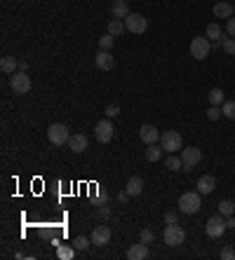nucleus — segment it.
I'll return each mask as SVG.
<instances>
[{"label": "nucleus", "instance_id": "nucleus-1", "mask_svg": "<svg viewBox=\"0 0 235 260\" xmlns=\"http://www.w3.org/2000/svg\"><path fill=\"white\" fill-rule=\"evenodd\" d=\"M181 162H183L181 169L186 171V173H191V171L196 169L197 162H202V150H200V148H196V145L183 148V150H181Z\"/></svg>", "mask_w": 235, "mask_h": 260}, {"label": "nucleus", "instance_id": "nucleus-2", "mask_svg": "<svg viewBox=\"0 0 235 260\" xmlns=\"http://www.w3.org/2000/svg\"><path fill=\"white\" fill-rule=\"evenodd\" d=\"M47 139H50V143L52 145H66L68 143V139H71V131H68L66 124L54 122V124H50V129H47Z\"/></svg>", "mask_w": 235, "mask_h": 260}, {"label": "nucleus", "instance_id": "nucleus-3", "mask_svg": "<svg viewBox=\"0 0 235 260\" xmlns=\"http://www.w3.org/2000/svg\"><path fill=\"white\" fill-rule=\"evenodd\" d=\"M179 211L181 213H188V216H193L200 211V192H183L179 197Z\"/></svg>", "mask_w": 235, "mask_h": 260}, {"label": "nucleus", "instance_id": "nucleus-4", "mask_svg": "<svg viewBox=\"0 0 235 260\" xmlns=\"http://www.w3.org/2000/svg\"><path fill=\"white\" fill-rule=\"evenodd\" d=\"M209 52H212V42H209V38L205 35H197V38L191 40V56L193 59H197V61H202V59H207Z\"/></svg>", "mask_w": 235, "mask_h": 260}, {"label": "nucleus", "instance_id": "nucleus-5", "mask_svg": "<svg viewBox=\"0 0 235 260\" xmlns=\"http://www.w3.org/2000/svg\"><path fill=\"white\" fill-rule=\"evenodd\" d=\"M160 145L165 153H179L183 150V141H181V134L179 131H165L160 136Z\"/></svg>", "mask_w": 235, "mask_h": 260}, {"label": "nucleus", "instance_id": "nucleus-6", "mask_svg": "<svg viewBox=\"0 0 235 260\" xmlns=\"http://www.w3.org/2000/svg\"><path fill=\"white\" fill-rule=\"evenodd\" d=\"M228 227H226V218H223L221 213L219 216H212V218H207V223H205V232H207V237H212V239H219V237H223V232H226Z\"/></svg>", "mask_w": 235, "mask_h": 260}, {"label": "nucleus", "instance_id": "nucleus-7", "mask_svg": "<svg viewBox=\"0 0 235 260\" xmlns=\"http://www.w3.org/2000/svg\"><path fill=\"white\" fill-rule=\"evenodd\" d=\"M125 28L130 31V33H146V28H148V19H146L144 14H137V12H130L125 17Z\"/></svg>", "mask_w": 235, "mask_h": 260}, {"label": "nucleus", "instance_id": "nucleus-8", "mask_svg": "<svg viewBox=\"0 0 235 260\" xmlns=\"http://www.w3.org/2000/svg\"><path fill=\"white\" fill-rule=\"evenodd\" d=\"M10 87H12L14 94H28V91H31V78H28L24 70L12 73V75H10Z\"/></svg>", "mask_w": 235, "mask_h": 260}, {"label": "nucleus", "instance_id": "nucleus-9", "mask_svg": "<svg viewBox=\"0 0 235 260\" xmlns=\"http://www.w3.org/2000/svg\"><path fill=\"white\" fill-rule=\"evenodd\" d=\"M113 134H116V129H113V124H111V117H106V120H101V122H97V127H94V136H97V141H99V143H108V141L113 139Z\"/></svg>", "mask_w": 235, "mask_h": 260}, {"label": "nucleus", "instance_id": "nucleus-10", "mask_svg": "<svg viewBox=\"0 0 235 260\" xmlns=\"http://www.w3.org/2000/svg\"><path fill=\"white\" fill-rule=\"evenodd\" d=\"M183 239H186L183 227H179V225H167L165 227V244L167 246H179V244H183Z\"/></svg>", "mask_w": 235, "mask_h": 260}, {"label": "nucleus", "instance_id": "nucleus-11", "mask_svg": "<svg viewBox=\"0 0 235 260\" xmlns=\"http://www.w3.org/2000/svg\"><path fill=\"white\" fill-rule=\"evenodd\" d=\"M90 239L94 246H106V244L111 242V227H108V225H97V227L92 230Z\"/></svg>", "mask_w": 235, "mask_h": 260}, {"label": "nucleus", "instance_id": "nucleus-12", "mask_svg": "<svg viewBox=\"0 0 235 260\" xmlns=\"http://www.w3.org/2000/svg\"><path fill=\"white\" fill-rule=\"evenodd\" d=\"M94 61H97V66H99L101 70H113V68H116V59L111 56L108 50H99L97 56H94Z\"/></svg>", "mask_w": 235, "mask_h": 260}, {"label": "nucleus", "instance_id": "nucleus-13", "mask_svg": "<svg viewBox=\"0 0 235 260\" xmlns=\"http://www.w3.org/2000/svg\"><path fill=\"white\" fill-rule=\"evenodd\" d=\"M148 256H151V253H148V244H144V242L132 244V246L127 248V260H146Z\"/></svg>", "mask_w": 235, "mask_h": 260}, {"label": "nucleus", "instance_id": "nucleus-14", "mask_svg": "<svg viewBox=\"0 0 235 260\" xmlns=\"http://www.w3.org/2000/svg\"><path fill=\"white\" fill-rule=\"evenodd\" d=\"M139 136H141V141H144L146 145H151V143H157L162 134H160L153 124H144V127L139 129Z\"/></svg>", "mask_w": 235, "mask_h": 260}, {"label": "nucleus", "instance_id": "nucleus-15", "mask_svg": "<svg viewBox=\"0 0 235 260\" xmlns=\"http://www.w3.org/2000/svg\"><path fill=\"white\" fill-rule=\"evenodd\" d=\"M196 188H197V192H200V195H212V192H214V188H216V178H214V176H200Z\"/></svg>", "mask_w": 235, "mask_h": 260}, {"label": "nucleus", "instance_id": "nucleus-16", "mask_svg": "<svg viewBox=\"0 0 235 260\" xmlns=\"http://www.w3.org/2000/svg\"><path fill=\"white\" fill-rule=\"evenodd\" d=\"M68 148H71V153H85L87 150V136L85 134H73L68 139Z\"/></svg>", "mask_w": 235, "mask_h": 260}, {"label": "nucleus", "instance_id": "nucleus-17", "mask_svg": "<svg viewBox=\"0 0 235 260\" xmlns=\"http://www.w3.org/2000/svg\"><path fill=\"white\" fill-rule=\"evenodd\" d=\"M214 17L216 19H231V17H235V12H233V5L231 2H226V0H221V2H216L214 5Z\"/></svg>", "mask_w": 235, "mask_h": 260}, {"label": "nucleus", "instance_id": "nucleus-18", "mask_svg": "<svg viewBox=\"0 0 235 260\" xmlns=\"http://www.w3.org/2000/svg\"><path fill=\"white\" fill-rule=\"evenodd\" d=\"M111 14H113V19H125V17L130 14L127 0H113V5H111Z\"/></svg>", "mask_w": 235, "mask_h": 260}, {"label": "nucleus", "instance_id": "nucleus-19", "mask_svg": "<svg viewBox=\"0 0 235 260\" xmlns=\"http://www.w3.org/2000/svg\"><path fill=\"white\" fill-rule=\"evenodd\" d=\"M125 190L130 192V197H139L144 192V181H141L139 176H132L130 181H127V188H125Z\"/></svg>", "mask_w": 235, "mask_h": 260}, {"label": "nucleus", "instance_id": "nucleus-20", "mask_svg": "<svg viewBox=\"0 0 235 260\" xmlns=\"http://www.w3.org/2000/svg\"><path fill=\"white\" fill-rule=\"evenodd\" d=\"M17 68H19V61H17L14 56H2V59H0V70H2L5 75H12Z\"/></svg>", "mask_w": 235, "mask_h": 260}, {"label": "nucleus", "instance_id": "nucleus-21", "mask_svg": "<svg viewBox=\"0 0 235 260\" xmlns=\"http://www.w3.org/2000/svg\"><path fill=\"white\" fill-rule=\"evenodd\" d=\"M76 253H78V248L73 246V244H71V246H64V244L57 246V258L59 260H73L76 258Z\"/></svg>", "mask_w": 235, "mask_h": 260}, {"label": "nucleus", "instance_id": "nucleus-22", "mask_svg": "<svg viewBox=\"0 0 235 260\" xmlns=\"http://www.w3.org/2000/svg\"><path fill=\"white\" fill-rule=\"evenodd\" d=\"M127 28H125V19H111L108 21V33L111 35H122Z\"/></svg>", "mask_w": 235, "mask_h": 260}, {"label": "nucleus", "instance_id": "nucleus-23", "mask_svg": "<svg viewBox=\"0 0 235 260\" xmlns=\"http://www.w3.org/2000/svg\"><path fill=\"white\" fill-rule=\"evenodd\" d=\"M160 157H162V145L151 143L146 148V159H148V162H157Z\"/></svg>", "mask_w": 235, "mask_h": 260}, {"label": "nucleus", "instance_id": "nucleus-24", "mask_svg": "<svg viewBox=\"0 0 235 260\" xmlns=\"http://www.w3.org/2000/svg\"><path fill=\"white\" fill-rule=\"evenodd\" d=\"M205 35H207V38L212 40V42H221V38H223L221 26H219V24H209L207 31H205Z\"/></svg>", "mask_w": 235, "mask_h": 260}, {"label": "nucleus", "instance_id": "nucleus-25", "mask_svg": "<svg viewBox=\"0 0 235 260\" xmlns=\"http://www.w3.org/2000/svg\"><path fill=\"white\" fill-rule=\"evenodd\" d=\"M219 213H221L223 218L235 216V204L231 202V199H221V202H219Z\"/></svg>", "mask_w": 235, "mask_h": 260}, {"label": "nucleus", "instance_id": "nucleus-26", "mask_svg": "<svg viewBox=\"0 0 235 260\" xmlns=\"http://www.w3.org/2000/svg\"><path fill=\"white\" fill-rule=\"evenodd\" d=\"M207 99H209V104H212V105H221L223 104V89H219V87L209 89Z\"/></svg>", "mask_w": 235, "mask_h": 260}, {"label": "nucleus", "instance_id": "nucleus-27", "mask_svg": "<svg viewBox=\"0 0 235 260\" xmlns=\"http://www.w3.org/2000/svg\"><path fill=\"white\" fill-rule=\"evenodd\" d=\"M221 50L226 54H231V56H233V54H235V38H231V35L226 33V35L221 38Z\"/></svg>", "mask_w": 235, "mask_h": 260}, {"label": "nucleus", "instance_id": "nucleus-28", "mask_svg": "<svg viewBox=\"0 0 235 260\" xmlns=\"http://www.w3.org/2000/svg\"><path fill=\"white\" fill-rule=\"evenodd\" d=\"M165 167L170 171H181L183 167V162H181V157H176V155H170L167 159H165Z\"/></svg>", "mask_w": 235, "mask_h": 260}, {"label": "nucleus", "instance_id": "nucleus-29", "mask_svg": "<svg viewBox=\"0 0 235 260\" xmlns=\"http://www.w3.org/2000/svg\"><path fill=\"white\" fill-rule=\"evenodd\" d=\"M221 113H223V117L235 120V101H223V104H221Z\"/></svg>", "mask_w": 235, "mask_h": 260}, {"label": "nucleus", "instance_id": "nucleus-30", "mask_svg": "<svg viewBox=\"0 0 235 260\" xmlns=\"http://www.w3.org/2000/svg\"><path fill=\"white\" fill-rule=\"evenodd\" d=\"M113 42H116V35H111V33H106V35H101V38H99V47H101V50H108V52H111V47H113Z\"/></svg>", "mask_w": 235, "mask_h": 260}, {"label": "nucleus", "instance_id": "nucleus-31", "mask_svg": "<svg viewBox=\"0 0 235 260\" xmlns=\"http://www.w3.org/2000/svg\"><path fill=\"white\" fill-rule=\"evenodd\" d=\"M223 113H221V105H209L207 108V117L212 120V122H216L219 117H221Z\"/></svg>", "mask_w": 235, "mask_h": 260}, {"label": "nucleus", "instance_id": "nucleus-32", "mask_svg": "<svg viewBox=\"0 0 235 260\" xmlns=\"http://www.w3.org/2000/svg\"><path fill=\"white\" fill-rule=\"evenodd\" d=\"M153 239H156V234H153V230H148V227H144L141 234H139V242H144V244H153Z\"/></svg>", "mask_w": 235, "mask_h": 260}, {"label": "nucleus", "instance_id": "nucleus-33", "mask_svg": "<svg viewBox=\"0 0 235 260\" xmlns=\"http://www.w3.org/2000/svg\"><path fill=\"white\" fill-rule=\"evenodd\" d=\"M90 242H92V239H87V237H82V234H80V237H76V239H73V246L78 248V251H85V248L90 246Z\"/></svg>", "mask_w": 235, "mask_h": 260}, {"label": "nucleus", "instance_id": "nucleus-34", "mask_svg": "<svg viewBox=\"0 0 235 260\" xmlns=\"http://www.w3.org/2000/svg\"><path fill=\"white\" fill-rule=\"evenodd\" d=\"M120 115V105L118 104H108L106 105V117H118Z\"/></svg>", "mask_w": 235, "mask_h": 260}, {"label": "nucleus", "instance_id": "nucleus-35", "mask_svg": "<svg viewBox=\"0 0 235 260\" xmlns=\"http://www.w3.org/2000/svg\"><path fill=\"white\" fill-rule=\"evenodd\" d=\"M221 260H235V248H231V246L221 248Z\"/></svg>", "mask_w": 235, "mask_h": 260}, {"label": "nucleus", "instance_id": "nucleus-36", "mask_svg": "<svg viewBox=\"0 0 235 260\" xmlns=\"http://www.w3.org/2000/svg\"><path fill=\"white\" fill-rule=\"evenodd\" d=\"M226 33H228L231 38H235V17H231V19L226 21Z\"/></svg>", "mask_w": 235, "mask_h": 260}, {"label": "nucleus", "instance_id": "nucleus-37", "mask_svg": "<svg viewBox=\"0 0 235 260\" xmlns=\"http://www.w3.org/2000/svg\"><path fill=\"white\" fill-rule=\"evenodd\" d=\"M165 223H167V225H176V213H174V211H167V213H165Z\"/></svg>", "mask_w": 235, "mask_h": 260}, {"label": "nucleus", "instance_id": "nucleus-38", "mask_svg": "<svg viewBox=\"0 0 235 260\" xmlns=\"http://www.w3.org/2000/svg\"><path fill=\"white\" fill-rule=\"evenodd\" d=\"M108 216H111V208L101 204V207H99V218H108Z\"/></svg>", "mask_w": 235, "mask_h": 260}, {"label": "nucleus", "instance_id": "nucleus-39", "mask_svg": "<svg viewBox=\"0 0 235 260\" xmlns=\"http://www.w3.org/2000/svg\"><path fill=\"white\" fill-rule=\"evenodd\" d=\"M226 227H228V230L235 227V216H228V218H226Z\"/></svg>", "mask_w": 235, "mask_h": 260}, {"label": "nucleus", "instance_id": "nucleus-40", "mask_svg": "<svg viewBox=\"0 0 235 260\" xmlns=\"http://www.w3.org/2000/svg\"><path fill=\"white\" fill-rule=\"evenodd\" d=\"M118 199H120V202H127V199H130V192H127V190H122V192L118 195Z\"/></svg>", "mask_w": 235, "mask_h": 260}, {"label": "nucleus", "instance_id": "nucleus-41", "mask_svg": "<svg viewBox=\"0 0 235 260\" xmlns=\"http://www.w3.org/2000/svg\"><path fill=\"white\" fill-rule=\"evenodd\" d=\"M19 70H24V73L28 70V64H26V61H21V64H19Z\"/></svg>", "mask_w": 235, "mask_h": 260}, {"label": "nucleus", "instance_id": "nucleus-42", "mask_svg": "<svg viewBox=\"0 0 235 260\" xmlns=\"http://www.w3.org/2000/svg\"><path fill=\"white\" fill-rule=\"evenodd\" d=\"M233 12H235V5H233Z\"/></svg>", "mask_w": 235, "mask_h": 260}]
</instances>
